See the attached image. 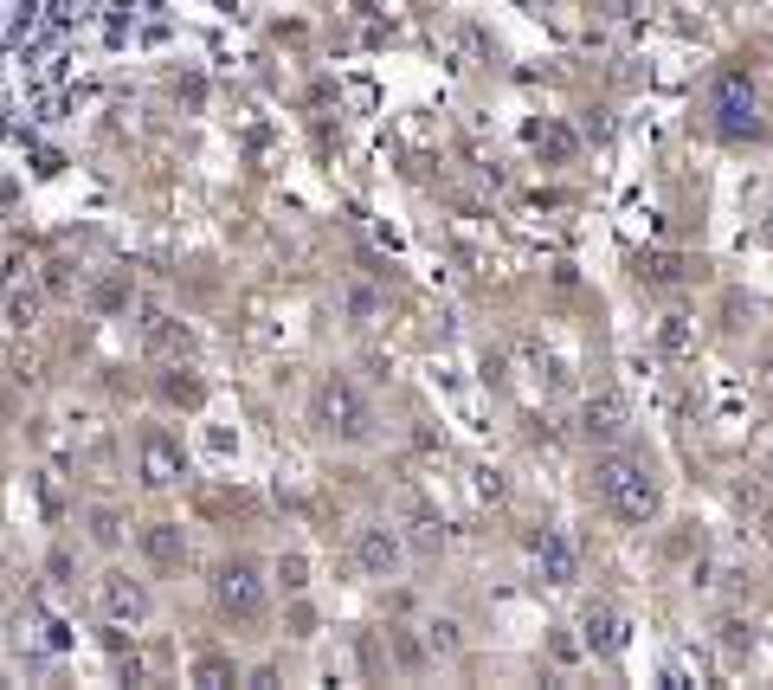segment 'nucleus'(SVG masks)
<instances>
[{"mask_svg": "<svg viewBox=\"0 0 773 690\" xmlns=\"http://www.w3.org/2000/svg\"><path fill=\"white\" fill-rule=\"evenodd\" d=\"M606 498L619 503V516H631V523H645L651 510H658V484L638 471V464H613L606 471Z\"/></svg>", "mask_w": 773, "mask_h": 690, "instance_id": "obj_1", "label": "nucleus"}]
</instances>
